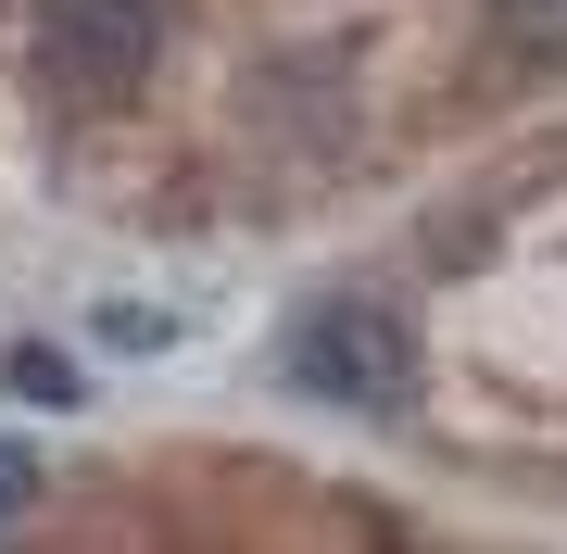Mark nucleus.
<instances>
[{
	"mask_svg": "<svg viewBox=\"0 0 567 554\" xmlns=\"http://www.w3.org/2000/svg\"><path fill=\"white\" fill-rule=\"evenodd\" d=\"M290 390L353 404V416H391L416 390V328L391 303H365V290H341V303H316L303 328H290Z\"/></svg>",
	"mask_w": 567,
	"mask_h": 554,
	"instance_id": "obj_1",
	"label": "nucleus"
},
{
	"mask_svg": "<svg viewBox=\"0 0 567 554\" xmlns=\"http://www.w3.org/2000/svg\"><path fill=\"white\" fill-rule=\"evenodd\" d=\"M39 51L76 88H140L152 51H164V13L152 0H39Z\"/></svg>",
	"mask_w": 567,
	"mask_h": 554,
	"instance_id": "obj_2",
	"label": "nucleus"
},
{
	"mask_svg": "<svg viewBox=\"0 0 567 554\" xmlns=\"http://www.w3.org/2000/svg\"><path fill=\"white\" fill-rule=\"evenodd\" d=\"M492 13V39L529 51V63H567V0H480Z\"/></svg>",
	"mask_w": 567,
	"mask_h": 554,
	"instance_id": "obj_3",
	"label": "nucleus"
},
{
	"mask_svg": "<svg viewBox=\"0 0 567 554\" xmlns=\"http://www.w3.org/2000/svg\"><path fill=\"white\" fill-rule=\"evenodd\" d=\"M0 378H13V390H39V404H76V366H63V353H39V341H25Z\"/></svg>",
	"mask_w": 567,
	"mask_h": 554,
	"instance_id": "obj_4",
	"label": "nucleus"
},
{
	"mask_svg": "<svg viewBox=\"0 0 567 554\" xmlns=\"http://www.w3.org/2000/svg\"><path fill=\"white\" fill-rule=\"evenodd\" d=\"M25 504H39V453H25V441H0V530H13Z\"/></svg>",
	"mask_w": 567,
	"mask_h": 554,
	"instance_id": "obj_5",
	"label": "nucleus"
}]
</instances>
